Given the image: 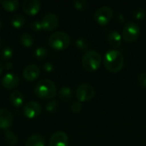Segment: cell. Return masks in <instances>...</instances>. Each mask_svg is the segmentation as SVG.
<instances>
[{
    "label": "cell",
    "mask_w": 146,
    "mask_h": 146,
    "mask_svg": "<svg viewBox=\"0 0 146 146\" xmlns=\"http://www.w3.org/2000/svg\"><path fill=\"white\" fill-rule=\"evenodd\" d=\"M104 64L110 72L117 73L121 71L124 66V56L122 53L116 49L110 50L104 56Z\"/></svg>",
    "instance_id": "obj_1"
},
{
    "label": "cell",
    "mask_w": 146,
    "mask_h": 146,
    "mask_svg": "<svg viewBox=\"0 0 146 146\" xmlns=\"http://www.w3.org/2000/svg\"><path fill=\"white\" fill-rule=\"evenodd\" d=\"M56 92V86L50 80H41L34 87L35 95L42 99H51L55 98Z\"/></svg>",
    "instance_id": "obj_2"
},
{
    "label": "cell",
    "mask_w": 146,
    "mask_h": 146,
    "mask_svg": "<svg viewBox=\"0 0 146 146\" xmlns=\"http://www.w3.org/2000/svg\"><path fill=\"white\" fill-rule=\"evenodd\" d=\"M81 62L85 70L93 72L100 67L102 62V56L96 50H88L84 53Z\"/></svg>",
    "instance_id": "obj_3"
},
{
    "label": "cell",
    "mask_w": 146,
    "mask_h": 146,
    "mask_svg": "<svg viewBox=\"0 0 146 146\" xmlns=\"http://www.w3.org/2000/svg\"><path fill=\"white\" fill-rule=\"evenodd\" d=\"M71 38L69 35L62 31H57L51 33L48 38L49 45L56 50H62L67 49L70 44Z\"/></svg>",
    "instance_id": "obj_4"
},
{
    "label": "cell",
    "mask_w": 146,
    "mask_h": 146,
    "mask_svg": "<svg viewBox=\"0 0 146 146\" xmlns=\"http://www.w3.org/2000/svg\"><path fill=\"white\" fill-rule=\"evenodd\" d=\"M140 35V27L134 21H127L122 28V38L127 43L136 41Z\"/></svg>",
    "instance_id": "obj_5"
},
{
    "label": "cell",
    "mask_w": 146,
    "mask_h": 146,
    "mask_svg": "<svg viewBox=\"0 0 146 146\" xmlns=\"http://www.w3.org/2000/svg\"><path fill=\"white\" fill-rule=\"evenodd\" d=\"M113 16V9L111 7L108 5H103L97 9L94 13V20L99 25H106L108 24Z\"/></svg>",
    "instance_id": "obj_6"
},
{
    "label": "cell",
    "mask_w": 146,
    "mask_h": 146,
    "mask_svg": "<svg viewBox=\"0 0 146 146\" xmlns=\"http://www.w3.org/2000/svg\"><path fill=\"white\" fill-rule=\"evenodd\" d=\"M75 96L80 102L88 101L95 96V89L90 84H80L75 90Z\"/></svg>",
    "instance_id": "obj_7"
},
{
    "label": "cell",
    "mask_w": 146,
    "mask_h": 146,
    "mask_svg": "<svg viewBox=\"0 0 146 146\" xmlns=\"http://www.w3.org/2000/svg\"><path fill=\"white\" fill-rule=\"evenodd\" d=\"M42 27L45 31H53L59 26L58 16L52 12L46 13L41 20Z\"/></svg>",
    "instance_id": "obj_8"
},
{
    "label": "cell",
    "mask_w": 146,
    "mask_h": 146,
    "mask_svg": "<svg viewBox=\"0 0 146 146\" xmlns=\"http://www.w3.org/2000/svg\"><path fill=\"white\" fill-rule=\"evenodd\" d=\"M42 111L41 105L35 101H31L27 103L23 109V113L25 116L28 119H33L40 115Z\"/></svg>",
    "instance_id": "obj_9"
},
{
    "label": "cell",
    "mask_w": 146,
    "mask_h": 146,
    "mask_svg": "<svg viewBox=\"0 0 146 146\" xmlns=\"http://www.w3.org/2000/svg\"><path fill=\"white\" fill-rule=\"evenodd\" d=\"M68 136L62 131H57L54 133L49 141V146H68Z\"/></svg>",
    "instance_id": "obj_10"
},
{
    "label": "cell",
    "mask_w": 146,
    "mask_h": 146,
    "mask_svg": "<svg viewBox=\"0 0 146 146\" xmlns=\"http://www.w3.org/2000/svg\"><path fill=\"white\" fill-rule=\"evenodd\" d=\"M1 84L3 88L7 90H12L19 86L20 79L17 74L13 73H8L3 77L1 80Z\"/></svg>",
    "instance_id": "obj_11"
},
{
    "label": "cell",
    "mask_w": 146,
    "mask_h": 146,
    "mask_svg": "<svg viewBox=\"0 0 146 146\" xmlns=\"http://www.w3.org/2000/svg\"><path fill=\"white\" fill-rule=\"evenodd\" d=\"M40 74V68L36 64H28L23 69V78L27 81L35 80Z\"/></svg>",
    "instance_id": "obj_12"
},
{
    "label": "cell",
    "mask_w": 146,
    "mask_h": 146,
    "mask_svg": "<svg viewBox=\"0 0 146 146\" xmlns=\"http://www.w3.org/2000/svg\"><path fill=\"white\" fill-rule=\"evenodd\" d=\"M23 11L28 15H35L41 9V3L38 0H25L22 3Z\"/></svg>",
    "instance_id": "obj_13"
},
{
    "label": "cell",
    "mask_w": 146,
    "mask_h": 146,
    "mask_svg": "<svg viewBox=\"0 0 146 146\" xmlns=\"http://www.w3.org/2000/svg\"><path fill=\"white\" fill-rule=\"evenodd\" d=\"M14 122V117L12 114L6 109L0 108V128L8 130Z\"/></svg>",
    "instance_id": "obj_14"
},
{
    "label": "cell",
    "mask_w": 146,
    "mask_h": 146,
    "mask_svg": "<svg viewBox=\"0 0 146 146\" xmlns=\"http://www.w3.org/2000/svg\"><path fill=\"white\" fill-rule=\"evenodd\" d=\"M108 41L110 44L114 48H119L121 44L122 41V36L121 33L115 30H113L109 33L108 34Z\"/></svg>",
    "instance_id": "obj_15"
},
{
    "label": "cell",
    "mask_w": 146,
    "mask_h": 146,
    "mask_svg": "<svg viewBox=\"0 0 146 146\" xmlns=\"http://www.w3.org/2000/svg\"><path fill=\"white\" fill-rule=\"evenodd\" d=\"M25 146H45L44 138L40 134H33L26 140Z\"/></svg>",
    "instance_id": "obj_16"
},
{
    "label": "cell",
    "mask_w": 146,
    "mask_h": 146,
    "mask_svg": "<svg viewBox=\"0 0 146 146\" xmlns=\"http://www.w3.org/2000/svg\"><path fill=\"white\" fill-rule=\"evenodd\" d=\"M9 101L11 104L15 107H20L23 104L25 101V97L22 92L19 91H14L9 96Z\"/></svg>",
    "instance_id": "obj_17"
},
{
    "label": "cell",
    "mask_w": 146,
    "mask_h": 146,
    "mask_svg": "<svg viewBox=\"0 0 146 146\" xmlns=\"http://www.w3.org/2000/svg\"><path fill=\"white\" fill-rule=\"evenodd\" d=\"M3 136H4V139L6 141V143L8 144V145L9 146H15L18 143V137L15 133H14L13 132H11L10 130H4L3 133Z\"/></svg>",
    "instance_id": "obj_18"
},
{
    "label": "cell",
    "mask_w": 146,
    "mask_h": 146,
    "mask_svg": "<svg viewBox=\"0 0 146 146\" xmlns=\"http://www.w3.org/2000/svg\"><path fill=\"white\" fill-rule=\"evenodd\" d=\"M26 22V19L24 17V15H22L21 14H15L12 16L11 20H10V23L11 25L15 27V28H21Z\"/></svg>",
    "instance_id": "obj_19"
},
{
    "label": "cell",
    "mask_w": 146,
    "mask_h": 146,
    "mask_svg": "<svg viewBox=\"0 0 146 146\" xmlns=\"http://www.w3.org/2000/svg\"><path fill=\"white\" fill-rule=\"evenodd\" d=\"M58 97L62 101H70L73 98L72 90L68 86H62L58 92Z\"/></svg>",
    "instance_id": "obj_20"
},
{
    "label": "cell",
    "mask_w": 146,
    "mask_h": 146,
    "mask_svg": "<svg viewBox=\"0 0 146 146\" xmlns=\"http://www.w3.org/2000/svg\"><path fill=\"white\" fill-rule=\"evenodd\" d=\"M20 42L25 47H31L34 43V38L31 33H24L20 37Z\"/></svg>",
    "instance_id": "obj_21"
},
{
    "label": "cell",
    "mask_w": 146,
    "mask_h": 146,
    "mask_svg": "<svg viewBox=\"0 0 146 146\" xmlns=\"http://www.w3.org/2000/svg\"><path fill=\"white\" fill-rule=\"evenodd\" d=\"M3 8L7 11H15L19 8V1L17 0H5L1 3Z\"/></svg>",
    "instance_id": "obj_22"
},
{
    "label": "cell",
    "mask_w": 146,
    "mask_h": 146,
    "mask_svg": "<svg viewBox=\"0 0 146 146\" xmlns=\"http://www.w3.org/2000/svg\"><path fill=\"white\" fill-rule=\"evenodd\" d=\"M75 45L77 47L78 50H83V51H86L88 50V48H89V41L86 38H83V37H80V38H78L76 40H75Z\"/></svg>",
    "instance_id": "obj_23"
},
{
    "label": "cell",
    "mask_w": 146,
    "mask_h": 146,
    "mask_svg": "<svg viewBox=\"0 0 146 146\" xmlns=\"http://www.w3.org/2000/svg\"><path fill=\"white\" fill-rule=\"evenodd\" d=\"M48 55V50L44 47V46H38L35 49L34 52H33V56L35 58L38 59V60H41V59H44Z\"/></svg>",
    "instance_id": "obj_24"
},
{
    "label": "cell",
    "mask_w": 146,
    "mask_h": 146,
    "mask_svg": "<svg viewBox=\"0 0 146 146\" xmlns=\"http://www.w3.org/2000/svg\"><path fill=\"white\" fill-rule=\"evenodd\" d=\"M146 15L145 9L142 7H138L136 9H134L132 12V15L133 17L137 20V21H142L145 19Z\"/></svg>",
    "instance_id": "obj_25"
},
{
    "label": "cell",
    "mask_w": 146,
    "mask_h": 146,
    "mask_svg": "<svg viewBox=\"0 0 146 146\" xmlns=\"http://www.w3.org/2000/svg\"><path fill=\"white\" fill-rule=\"evenodd\" d=\"M73 5L76 9L83 11L88 8V2L86 0H74Z\"/></svg>",
    "instance_id": "obj_26"
},
{
    "label": "cell",
    "mask_w": 146,
    "mask_h": 146,
    "mask_svg": "<svg viewBox=\"0 0 146 146\" xmlns=\"http://www.w3.org/2000/svg\"><path fill=\"white\" fill-rule=\"evenodd\" d=\"M13 54H14V51H13L12 48L9 47V46H7V47L3 48L2 50H1V52H0V56L2 57V59H3V60H9V59H10L13 56Z\"/></svg>",
    "instance_id": "obj_27"
},
{
    "label": "cell",
    "mask_w": 146,
    "mask_h": 146,
    "mask_svg": "<svg viewBox=\"0 0 146 146\" xmlns=\"http://www.w3.org/2000/svg\"><path fill=\"white\" fill-rule=\"evenodd\" d=\"M57 108H58V103L55 99L50 100L45 105V110L48 112H54L57 110Z\"/></svg>",
    "instance_id": "obj_28"
},
{
    "label": "cell",
    "mask_w": 146,
    "mask_h": 146,
    "mask_svg": "<svg viewBox=\"0 0 146 146\" xmlns=\"http://www.w3.org/2000/svg\"><path fill=\"white\" fill-rule=\"evenodd\" d=\"M31 29L34 32H39L41 30H43L42 27V24H41V21L38 20H35L31 23Z\"/></svg>",
    "instance_id": "obj_29"
},
{
    "label": "cell",
    "mask_w": 146,
    "mask_h": 146,
    "mask_svg": "<svg viewBox=\"0 0 146 146\" xmlns=\"http://www.w3.org/2000/svg\"><path fill=\"white\" fill-rule=\"evenodd\" d=\"M138 82L139 85L143 87L146 88V72H142L138 76Z\"/></svg>",
    "instance_id": "obj_30"
},
{
    "label": "cell",
    "mask_w": 146,
    "mask_h": 146,
    "mask_svg": "<svg viewBox=\"0 0 146 146\" xmlns=\"http://www.w3.org/2000/svg\"><path fill=\"white\" fill-rule=\"evenodd\" d=\"M71 110H72V111L74 112V113L80 112L81 110H82V104H81V102H80V101L74 102V103L71 104Z\"/></svg>",
    "instance_id": "obj_31"
},
{
    "label": "cell",
    "mask_w": 146,
    "mask_h": 146,
    "mask_svg": "<svg viewBox=\"0 0 146 146\" xmlns=\"http://www.w3.org/2000/svg\"><path fill=\"white\" fill-rule=\"evenodd\" d=\"M42 68H43V70H44V72H46V73H50V72L53 71L54 66H53V64H52L51 62H45V63H44Z\"/></svg>",
    "instance_id": "obj_32"
},
{
    "label": "cell",
    "mask_w": 146,
    "mask_h": 146,
    "mask_svg": "<svg viewBox=\"0 0 146 146\" xmlns=\"http://www.w3.org/2000/svg\"><path fill=\"white\" fill-rule=\"evenodd\" d=\"M14 67V64L11 62H5L4 65H3V68H5L6 70H10L11 68H13Z\"/></svg>",
    "instance_id": "obj_33"
},
{
    "label": "cell",
    "mask_w": 146,
    "mask_h": 146,
    "mask_svg": "<svg viewBox=\"0 0 146 146\" xmlns=\"http://www.w3.org/2000/svg\"><path fill=\"white\" fill-rule=\"evenodd\" d=\"M4 68H3V63L0 62V75H1V74L3 73V70Z\"/></svg>",
    "instance_id": "obj_34"
},
{
    "label": "cell",
    "mask_w": 146,
    "mask_h": 146,
    "mask_svg": "<svg viewBox=\"0 0 146 146\" xmlns=\"http://www.w3.org/2000/svg\"><path fill=\"white\" fill-rule=\"evenodd\" d=\"M2 27H3V22H2V21L0 20V29H2Z\"/></svg>",
    "instance_id": "obj_35"
},
{
    "label": "cell",
    "mask_w": 146,
    "mask_h": 146,
    "mask_svg": "<svg viewBox=\"0 0 146 146\" xmlns=\"http://www.w3.org/2000/svg\"><path fill=\"white\" fill-rule=\"evenodd\" d=\"M1 44H2V41H1V38H0V47H1Z\"/></svg>",
    "instance_id": "obj_36"
},
{
    "label": "cell",
    "mask_w": 146,
    "mask_h": 146,
    "mask_svg": "<svg viewBox=\"0 0 146 146\" xmlns=\"http://www.w3.org/2000/svg\"><path fill=\"white\" fill-rule=\"evenodd\" d=\"M2 3V1H0V3Z\"/></svg>",
    "instance_id": "obj_37"
}]
</instances>
